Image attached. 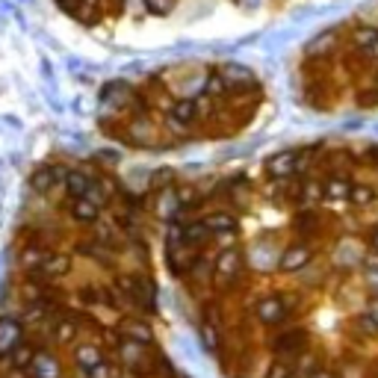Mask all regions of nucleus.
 <instances>
[{
  "mask_svg": "<svg viewBox=\"0 0 378 378\" xmlns=\"http://www.w3.org/2000/svg\"><path fill=\"white\" fill-rule=\"evenodd\" d=\"M311 378H334V375H328V373H313Z\"/></svg>",
  "mask_w": 378,
  "mask_h": 378,
  "instance_id": "obj_34",
  "label": "nucleus"
},
{
  "mask_svg": "<svg viewBox=\"0 0 378 378\" xmlns=\"http://www.w3.org/2000/svg\"><path fill=\"white\" fill-rule=\"evenodd\" d=\"M71 216L77 219V222H83V225H92V222H98V204L92 201V198H74V201H71Z\"/></svg>",
  "mask_w": 378,
  "mask_h": 378,
  "instance_id": "obj_9",
  "label": "nucleus"
},
{
  "mask_svg": "<svg viewBox=\"0 0 378 378\" xmlns=\"http://www.w3.org/2000/svg\"><path fill=\"white\" fill-rule=\"evenodd\" d=\"M349 198L357 204V207H364V204H370L373 198H375V192H373V186H364V184H357V186H352V192H349Z\"/></svg>",
  "mask_w": 378,
  "mask_h": 378,
  "instance_id": "obj_22",
  "label": "nucleus"
},
{
  "mask_svg": "<svg viewBox=\"0 0 378 378\" xmlns=\"http://www.w3.org/2000/svg\"><path fill=\"white\" fill-rule=\"evenodd\" d=\"M74 361H77V366H83L86 373H92L98 364H101V352H98V346H92V343H86V346H80L77 349V355H74Z\"/></svg>",
  "mask_w": 378,
  "mask_h": 378,
  "instance_id": "obj_15",
  "label": "nucleus"
},
{
  "mask_svg": "<svg viewBox=\"0 0 378 378\" xmlns=\"http://www.w3.org/2000/svg\"><path fill=\"white\" fill-rule=\"evenodd\" d=\"M373 245L378 248V227H375V231H373Z\"/></svg>",
  "mask_w": 378,
  "mask_h": 378,
  "instance_id": "obj_35",
  "label": "nucleus"
},
{
  "mask_svg": "<svg viewBox=\"0 0 378 378\" xmlns=\"http://www.w3.org/2000/svg\"><path fill=\"white\" fill-rule=\"evenodd\" d=\"M311 257H313V252L307 245H293L281 254V269L284 272H298V269H304V266L311 263Z\"/></svg>",
  "mask_w": 378,
  "mask_h": 378,
  "instance_id": "obj_7",
  "label": "nucleus"
},
{
  "mask_svg": "<svg viewBox=\"0 0 378 378\" xmlns=\"http://www.w3.org/2000/svg\"><path fill=\"white\" fill-rule=\"evenodd\" d=\"M56 177H59V175L54 172L51 166H42V168H38V172L33 175V189H36V192H47Z\"/></svg>",
  "mask_w": 378,
  "mask_h": 378,
  "instance_id": "obj_19",
  "label": "nucleus"
},
{
  "mask_svg": "<svg viewBox=\"0 0 378 378\" xmlns=\"http://www.w3.org/2000/svg\"><path fill=\"white\" fill-rule=\"evenodd\" d=\"M222 80H225V89L227 86H245V83H252L254 77L248 68H240V65H227L225 71H222Z\"/></svg>",
  "mask_w": 378,
  "mask_h": 378,
  "instance_id": "obj_16",
  "label": "nucleus"
},
{
  "mask_svg": "<svg viewBox=\"0 0 378 378\" xmlns=\"http://www.w3.org/2000/svg\"><path fill=\"white\" fill-rule=\"evenodd\" d=\"M45 269L51 272V275H59V272H65V269H68V257H51V260L45 263Z\"/></svg>",
  "mask_w": 378,
  "mask_h": 378,
  "instance_id": "obj_26",
  "label": "nucleus"
},
{
  "mask_svg": "<svg viewBox=\"0 0 378 378\" xmlns=\"http://www.w3.org/2000/svg\"><path fill=\"white\" fill-rule=\"evenodd\" d=\"M287 313H290V307L281 296H266L260 304H257V320L263 325H281L287 320Z\"/></svg>",
  "mask_w": 378,
  "mask_h": 378,
  "instance_id": "obj_4",
  "label": "nucleus"
},
{
  "mask_svg": "<svg viewBox=\"0 0 378 378\" xmlns=\"http://www.w3.org/2000/svg\"><path fill=\"white\" fill-rule=\"evenodd\" d=\"M195 113H198V104L189 101V98H186V101H177V104L172 107V118H175V122H181V124H189V122H192Z\"/></svg>",
  "mask_w": 378,
  "mask_h": 378,
  "instance_id": "obj_18",
  "label": "nucleus"
},
{
  "mask_svg": "<svg viewBox=\"0 0 378 378\" xmlns=\"http://www.w3.org/2000/svg\"><path fill=\"white\" fill-rule=\"evenodd\" d=\"M21 346V322L12 316H0V357L12 355Z\"/></svg>",
  "mask_w": 378,
  "mask_h": 378,
  "instance_id": "obj_5",
  "label": "nucleus"
},
{
  "mask_svg": "<svg viewBox=\"0 0 378 378\" xmlns=\"http://www.w3.org/2000/svg\"><path fill=\"white\" fill-rule=\"evenodd\" d=\"M30 370H33L36 378H59V366L54 364L51 355H36L33 364H30Z\"/></svg>",
  "mask_w": 378,
  "mask_h": 378,
  "instance_id": "obj_14",
  "label": "nucleus"
},
{
  "mask_svg": "<svg viewBox=\"0 0 378 378\" xmlns=\"http://www.w3.org/2000/svg\"><path fill=\"white\" fill-rule=\"evenodd\" d=\"M127 293H133V302L142 307V311H154V290H151V284H148L145 278L127 284Z\"/></svg>",
  "mask_w": 378,
  "mask_h": 378,
  "instance_id": "obj_8",
  "label": "nucleus"
},
{
  "mask_svg": "<svg viewBox=\"0 0 378 378\" xmlns=\"http://www.w3.org/2000/svg\"><path fill=\"white\" fill-rule=\"evenodd\" d=\"M298 168V154L296 151H281L266 160V172H269L272 177H290L293 172Z\"/></svg>",
  "mask_w": 378,
  "mask_h": 378,
  "instance_id": "obj_6",
  "label": "nucleus"
},
{
  "mask_svg": "<svg viewBox=\"0 0 378 378\" xmlns=\"http://www.w3.org/2000/svg\"><path fill=\"white\" fill-rule=\"evenodd\" d=\"M71 12H77V18L83 24H95L101 18V0H77Z\"/></svg>",
  "mask_w": 378,
  "mask_h": 378,
  "instance_id": "obj_13",
  "label": "nucleus"
},
{
  "mask_svg": "<svg viewBox=\"0 0 378 378\" xmlns=\"http://www.w3.org/2000/svg\"><path fill=\"white\" fill-rule=\"evenodd\" d=\"M240 269H243V254H240V248H225V252L213 260V281H216L219 287H225V284L236 281Z\"/></svg>",
  "mask_w": 378,
  "mask_h": 378,
  "instance_id": "obj_1",
  "label": "nucleus"
},
{
  "mask_svg": "<svg viewBox=\"0 0 378 378\" xmlns=\"http://www.w3.org/2000/svg\"><path fill=\"white\" fill-rule=\"evenodd\" d=\"M74 322L71 320H63V322H59L56 325V337H59V343H68V340H71V337H74Z\"/></svg>",
  "mask_w": 378,
  "mask_h": 378,
  "instance_id": "obj_24",
  "label": "nucleus"
},
{
  "mask_svg": "<svg viewBox=\"0 0 378 378\" xmlns=\"http://www.w3.org/2000/svg\"><path fill=\"white\" fill-rule=\"evenodd\" d=\"M89 375H92V378H115V373H113V366H104V361H101V364H98V366H95V370H92V373H89Z\"/></svg>",
  "mask_w": 378,
  "mask_h": 378,
  "instance_id": "obj_29",
  "label": "nucleus"
},
{
  "mask_svg": "<svg viewBox=\"0 0 378 378\" xmlns=\"http://www.w3.org/2000/svg\"><path fill=\"white\" fill-rule=\"evenodd\" d=\"M204 225L210 234H234L236 231V222H234L231 213H213V216L204 219Z\"/></svg>",
  "mask_w": 378,
  "mask_h": 378,
  "instance_id": "obj_12",
  "label": "nucleus"
},
{
  "mask_svg": "<svg viewBox=\"0 0 378 378\" xmlns=\"http://www.w3.org/2000/svg\"><path fill=\"white\" fill-rule=\"evenodd\" d=\"M331 42H334V36H331V33H325L322 42H320V38H316V42L311 45V54H316V51H328V45H331Z\"/></svg>",
  "mask_w": 378,
  "mask_h": 378,
  "instance_id": "obj_30",
  "label": "nucleus"
},
{
  "mask_svg": "<svg viewBox=\"0 0 378 378\" xmlns=\"http://www.w3.org/2000/svg\"><path fill=\"white\" fill-rule=\"evenodd\" d=\"M355 42H357V45H366V47H370V45H375V42H378V33H375V30H357Z\"/></svg>",
  "mask_w": 378,
  "mask_h": 378,
  "instance_id": "obj_27",
  "label": "nucleus"
},
{
  "mask_svg": "<svg viewBox=\"0 0 378 378\" xmlns=\"http://www.w3.org/2000/svg\"><path fill=\"white\" fill-rule=\"evenodd\" d=\"M65 189L74 198H89V192H92V181H89V175H83V172H65Z\"/></svg>",
  "mask_w": 378,
  "mask_h": 378,
  "instance_id": "obj_10",
  "label": "nucleus"
},
{
  "mask_svg": "<svg viewBox=\"0 0 378 378\" xmlns=\"http://www.w3.org/2000/svg\"><path fill=\"white\" fill-rule=\"evenodd\" d=\"M266 378H293V370H290V364H284V361H278L269 366V373H266Z\"/></svg>",
  "mask_w": 378,
  "mask_h": 378,
  "instance_id": "obj_25",
  "label": "nucleus"
},
{
  "mask_svg": "<svg viewBox=\"0 0 378 378\" xmlns=\"http://www.w3.org/2000/svg\"><path fill=\"white\" fill-rule=\"evenodd\" d=\"M370 320L375 322V328H378V298L373 302V307H370Z\"/></svg>",
  "mask_w": 378,
  "mask_h": 378,
  "instance_id": "obj_33",
  "label": "nucleus"
},
{
  "mask_svg": "<svg viewBox=\"0 0 378 378\" xmlns=\"http://www.w3.org/2000/svg\"><path fill=\"white\" fill-rule=\"evenodd\" d=\"M325 189H328V198H349V192H352L349 181H340V177H331V181L325 184Z\"/></svg>",
  "mask_w": 378,
  "mask_h": 378,
  "instance_id": "obj_21",
  "label": "nucleus"
},
{
  "mask_svg": "<svg viewBox=\"0 0 378 378\" xmlns=\"http://www.w3.org/2000/svg\"><path fill=\"white\" fill-rule=\"evenodd\" d=\"M304 352H307V331H304V328H290V331L278 334L275 355L281 357V361H287V357H298Z\"/></svg>",
  "mask_w": 378,
  "mask_h": 378,
  "instance_id": "obj_3",
  "label": "nucleus"
},
{
  "mask_svg": "<svg viewBox=\"0 0 378 378\" xmlns=\"http://www.w3.org/2000/svg\"><path fill=\"white\" fill-rule=\"evenodd\" d=\"M122 331L127 334V340H139V343H151V328L139 320H127L122 325Z\"/></svg>",
  "mask_w": 378,
  "mask_h": 378,
  "instance_id": "obj_17",
  "label": "nucleus"
},
{
  "mask_svg": "<svg viewBox=\"0 0 378 378\" xmlns=\"http://www.w3.org/2000/svg\"><path fill=\"white\" fill-rule=\"evenodd\" d=\"M210 231H207V225L204 222H195V225H189L184 227V243L186 245H192V248H204L207 243H210Z\"/></svg>",
  "mask_w": 378,
  "mask_h": 378,
  "instance_id": "obj_11",
  "label": "nucleus"
},
{
  "mask_svg": "<svg viewBox=\"0 0 378 378\" xmlns=\"http://www.w3.org/2000/svg\"><path fill=\"white\" fill-rule=\"evenodd\" d=\"M366 163H370L373 168H378V145H373V148H366Z\"/></svg>",
  "mask_w": 378,
  "mask_h": 378,
  "instance_id": "obj_31",
  "label": "nucleus"
},
{
  "mask_svg": "<svg viewBox=\"0 0 378 378\" xmlns=\"http://www.w3.org/2000/svg\"><path fill=\"white\" fill-rule=\"evenodd\" d=\"M107 6L113 9V12H122V9H124V0H107Z\"/></svg>",
  "mask_w": 378,
  "mask_h": 378,
  "instance_id": "obj_32",
  "label": "nucleus"
},
{
  "mask_svg": "<svg viewBox=\"0 0 378 378\" xmlns=\"http://www.w3.org/2000/svg\"><path fill=\"white\" fill-rule=\"evenodd\" d=\"M201 334H204L207 349H216V328H213L210 322H204V325H201Z\"/></svg>",
  "mask_w": 378,
  "mask_h": 378,
  "instance_id": "obj_28",
  "label": "nucleus"
},
{
  "mask_svg": "<svg viewBox=\"0 0 378 378\" xmlns=\"http://www.w3.org/2000/svg\"><path fill=\"white\" fill-rule=\"evenodd\" d=\"M33 357H36V355H33V349L21 343V346H18V349L12 352V366H15V370H27V366L33 364Z\"/></svg>",
  "mask_w": 378,
  "mask_h": 378,
  "instance_id": "obj_20",
  "label": "nucleus"
},
{
  "mask_svg": "<svg viewBox=\"0 0 378 378\" xmlns=\"http://www.w3.org/2000/svg\"><path fill=\"white\" fill-rule=\"evenodd\" d=\"M118 355H122L124 366L136 375H145L151 370V355H148V343H139V340H122L118 346Z\"/></svg>",
  "mask_w": 378,
  "mask_h": 378,
  "instance_id": "obj_2",
  "label": "nucleus"
},
{
  "mask_svg": "<svg viewBox=\"0 0 378 378\" xmlns=\"http://www.w3.org/2000/svg\"><path fill=\"white\" fill-rule=\"evenodd\" d=\"M145 9L151 15H168L175 9V0H145Z\"/></svg>",
  "mask_w": 378,
  "mask_h": 378,
  "instance_id": "obj_23",
  "label": "nucleus"
}]
</instances>
